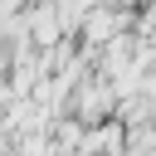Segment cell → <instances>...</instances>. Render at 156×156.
<instances>
[{"mask_svg":"<svg viewBox=\"0 0 156 156\" xmlns=\"http://www.w3.org/2000/svg\"><path fill=\"white\" fill-rule=\"evenodd\" d=\"M68 117H78L83 127L112 122V117H117V88H112L102 73H93L88 83H78V93H73V102H68Z\"/></svg>","mask_w":156,"mask_h":156,"instance_id":"obj_1","label":"cell"}]
</instances>
